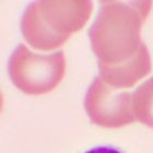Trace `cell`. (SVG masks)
I'll use <instances>...</instances> for the list:
<instances>
[{"label":"cell","instance_id":"obj_1","mask_svg":"<svg viewBox=\"0 0 153 153\" xmlns=\"http://www.w3.org/2000/svg\"><path fill=\"white\" fill-rule=\"evenodd\" d=\"M92 11V0H35L23 13V36L35 49L53 51L82 29Z\"/></svg>","mask_w":153,"mask_h":153},{"label":"cell","instance_id":"obj_2","mask_svg":"<svg viewBox=\"0 0 153 153\" xmlns=\"http://www.w3.org/2000/svg\"><path fill=\"white\" fill-rule=\"evenodd\" d=\"M101 10L90 31L93 51L100 68L116 67L134 59L140 51L141 14L123 3L101 4Z\"/></svg>","mask_w":153,"mask_h":153},{"label":"cell","instance_id":"obj_3","mask_svg":"<svg viewBox=\"0 0 153 153\" xmlns=\"http://www.w3.org/2000/svg\"><path fill=\"white\" fill-rule=\"evenodd\" d=\"M9 74L13 84L26 94H44L64 78L66 61L62 51L42 56L19 45L9 61Z\"/></svg>","mask_w":153,"mask_h":153},{"label":"cell","instance_id":"obj_4","mask_svg":"<svg viewBox=\"0 0 153 153\" xmlns=\"http://www.w3.org/2000/svg\"><path fill=\"white\" fill-rule=\"evenodd\" d=\"M132 103V95L129 93L115 92L113 86L97 76L90 86L85 97V106L89 115L94 116L102 115H120L126 116L132 123L134 116L129 111Z\"/></svg>","mask_w":153,"mask_h":153},{"label":"cell","instance_id":"obj_5","mask_svg":"<svg viewBox=\"0 0 153 153\" xmlns=\"http://www.w3.org/2000/svg\"><path fill=\"white\" fill-rule=\"evenodd\" d=\"M101 78L114 89L130 88L151 71V59L146 45H142L139 54L126 64L116 67L100 68Z\"/></svg>","mask_w":153,"mask_h":153},{"label":"cell","instance_id":"obj_6","mask_svg":"<svg viewBox=\"0 0 153 153\" xmlns=\"http://www.w3.org/2000/svg\"><path fill=\"white\" fill-rule=\"evenodd\" d=\"M132 106L137 119L143 121L146 116H153V78L142 83L132 94Z\"/></svg>","mask_w":153,"mask_h":153},{"label":"cell","instance_id":"obj_7","mask_svg":"<svg viewBox=\"0 0 153 153\" xmlns=\"http://www.w3.org/2000/svg\"><path fill=\"white\" fill-rule=\"evenodd\" d=\"M108 3H123L130 7L140 13L142 19L146 21L152 8L153 0H101V4H108Z\"/></svg>","mask_w":153,"mask_h":153},{"label":"cell","instance_id":"obj_8","mask_svg":"<svg viewBox=\"0 0 153 153\" xmlns=\"http://www.w3.org/2000/svg\"><path fill=\"white\" fill-rule=\"evenodd\" d=\"M84 153H124L118 148L113 147V146H99V147H94L92 149L88 150Z\"/></svg>","mask_w":153,"mask_h":153}]
</instances>
